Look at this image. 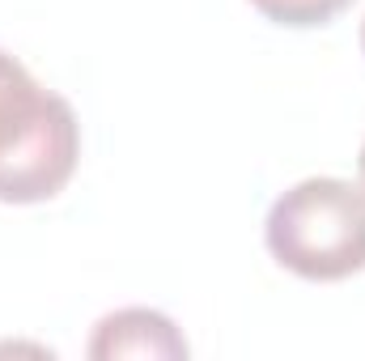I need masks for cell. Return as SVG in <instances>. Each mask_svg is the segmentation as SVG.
Wrapping results in <instances>:
<instances>
[{"mask_svg": "<svg viewBox=\"0 0 365 361\" xmlns=\"http://www.w3.org/2000/svg\"><path fill=\"white\" fill-rule=\"evenodd\" d=\"M81 162V123L68 98L0 51V204L56 200Z\"/></svg>", "mask_w": 365, "mask_h": 361, "instance_id": "cell-1", "label": "cell"}, {"mask_svg": "<svg viewBox=\"0 0 365 361\" xmlns=\"http://www.w3.org/2000/svg\"><path fill=\"white\" fill-rule=\"evenodd\" d=\"M264 243L302 280L331 285L365 272V187L331 175L293 183L268 208Z\"/></svg>", "mask_w": 365, "mask_h": 361, "instance_id": "cell-2", "label": "cell"}, {"mask_svg": "<svg viewBox=\"0 0 365 361\" xmlns=\"http://www.w3.org/2000/svg\"><path fill=\"white\" fill-rule=\"evenodd\" d=\"M90 357L106 361V357H187V340L182 332L149 306H128L115 310L106 319H98L90 340Z\"/></svg>", "mask_w": 365, "mask_h": 361, "instance_id": "cell-3", "label": "cell"}, {"mask_svg": "<svg viewBox=\"0 0 365 361\" xmlns=\"http://www.w3.org/2000/svg\"><path fill=\"white\" fill-rule=\"evenodd\" d=\"M268 21L276 26H289V30H314V26H327L336 21L353 0H251Z\"/></svg>", "mask_w": 365, "mask_h": 361, "instance_id": "cell-4", "label": "cell"}, {"mask_svg": "<svg viewBox=\"0 0 365 361\" xmlns=\"http://www.w3.org/2000/svg\"><path fill=\"white\" fill-rule=\"evenodd\" d=\"M357 175H361V187H365V145H361V158H357Z\"/></svg>", "mask_w": 365, "mask_h": 361, "instance_id": "cell-5", "label": "cell"}, {"mask_svg": "<svg viewBox=\"0 0 365 361\" xmlns=\"http://www.w3.org/2000/svg\"><path fill=\"white\" fill-rule=\"evenodd\" d=\"M361 51H365V21H361Z\"/></svg>", "mask_w": 365, "mask_h": 361, "instance_id": "cell-6", "label": "cell"}]
</instances>
